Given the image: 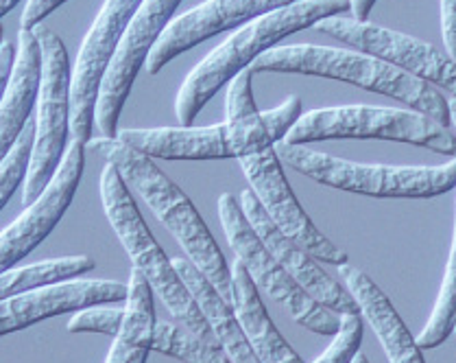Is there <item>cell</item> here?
Here are the masks:
<instances>
[{"instance_id": "6da1fadb", "label": "cell", "mask_w": 456, "mask_h": 363, "mask_svg": "<svg viewBox=\"0 0 456 363\" xmlns=\"http://www.w3.org/2000/svg\"><path fill=\"white\" fill-rule=\"evenodd\" d=\"M86 147L118 169L125 184L138 193L140 200L151 208L159 224L182 245L186 259L232 304V268L227 265L210 227L206 226L186 193L153 162V158L127 147L118 138H92Z\"/></svg>"}, {"instance_id": "7a4b0ae2", "label": "cell", "mask_w": 456, "mask_h": 363, "mask_svg": "<svg viewBox=\"0 0 456 363\" xmlns=\"http://www.w3.org/2000/svg\"><path fill=\"white\" fill-rule=\"evenodd\" d=\"M349 9V0H302L242 24L239 31L199 62L179 88L175 114L182 128H191L223 86L249 69L266 51L278 46L284 37L313 29L323 18L343 16Z\"/></svg>"}, {"instance_id": "3957f363", "label": "cell", "mask_w": 456, "mask_h": 363, "mask_svg": "<svg viewBox=\"0 0 456 363\" xmlns=\"http://www.w3.org/2000/svg\"><path fill=\"white\" fill-rule=\"evenodd\" d=\"M249 70L254 75H258V72H289V75L326 77V79L346 81V84L358 86V88L391 96V99L409 105L415 112L433 119L441 128H452L450 125L448 99L439 90L409 75V72L361 51L317 45L275 46L266 51L265 55H260L249 66Z\"/></svg>"}, {"instance_id": "277c9868", "label": "cell", "mask_w": 456, "mask_h": 363, "mask_svg": "<svg viewBox=\"0 0 456 363\" xmlns=\"http://www.w3.org/2000/svg\"><path fill=\"white\" fill-rule=\"evenodd\" d=\"M304 114L299 96H289L275 110H254L225 116L210 128L118 129L120 143L149 158L159 160H227L245 158L282 143Z\"/></svg>"}, {"instance_id": "5b68a950", "label": "cell", "mask_w": 456, "mask_h": 363, "mask_svg": "<svg viewBox=\"0 0 456 363\" xmlns=\"http://www.w3.org/2000/svg\"><path fill=\"white\" fill-rule=\"evenodd\" d=\"M101 202L134 268L147 278L153 293L167 307L175 322L197 335L199 340L218 346L206 318L199 311L195 298L182 283L177 269L173 268V259H168L167 252L155 241L142 212L131 197L129 186L114 164H108L101 173Z\"/></svg>"}, {"instance_id": "8992f818", "label": "cell", "mask_w": 456, "mask_h": 363, "mask_svg": "<svg viewBox=\"0 0 456 363\" xmlns=\"http://www.w3.org/2000/svg\"><path fill=\"white\" fill-rule=\"evenodd\" d=\"M275 153L293 171L310 180L356 195L380 200H421L436 197L456 188V158L441 167H385V164H358L314 152L305 144H275Z\"/></svg>"}, {"instance_id": "52a82bcc", "label": "cell", "mask_w": 456, "mask_h": 363, "mask_svg": "<svg viewBox=\"0 0 456 363\" xmlns=\"http://www.w3.org/2000/svg\"><path fill=\"white\" fill-rule=\"evenodd\" d=\"M346 138L406 143L456 158V136L448 128H441L433 119L415 110L378 105H338L305 112L289 129L282 143L310 144Z\"/></svg>"}, {"instance_id": "ba28073f", "label": "cell", "mask_w": 456, "mask_h": 363, "mask_svg": "<svg viewBox=\"0 0 456 363\" xmlns=\"http://www.w3.org/2000/svg\"><path fill=\"white\" fill-rule=\"evenodd\" d=\"M42 51V77L37 92L36 140L22 184V204L31 206L55 177L70 144L72 66L66 45L53 29H33Z\"/></svg>"}, {"instance_id": "9c48e42d", "label": "cell", "mask_w": 456, "mask_h": 363, "mask_svg": "<svg viewBox=\"0 0 456 363\" xmlns=\"http://www.w3.org/2000/svg\"><path fill=\"white\" fill-rule=\"evenodd\" d=\"M218 219H221L223 232H225L227 245L234 252L236 260H240L242 268L251 276L256 287L262 289L271 300L282 304L286 313L305 331L323 337L337 335L341 318L330 309L322 307L317 300L310 298L290 278V274L266 250V245L262 243L254 227L247 221L239 204V197H234L232 193H223L218 197Z\"/></svg>"}, {"instance_id": "30bf717a", "label": "cell", "mask_w": 456, "mask_h": 363, "mask_svg": "<svg viewBox=\"0 0 456 363\" xmlns=\"http://www.w3.org/2000/svg\"><path fill=\"white\" fill-rule=\"evenodd\" d=\"M313 29L409 72L436 90L450 92L456 99V62L448 53L439 51L428 42L380 27V24L358 22L343 16L323 18Z\"/></svg>"}, {"instance_id": "8fae6325", "label": "cell", "mask_w": 456, "mask_h": 363, "mask_svg": "<svg viewBox=\"0 0 456 363\" xmlns=\"http://www.w3.org/2000/svg\"><path fill=\"white\" fill-rule=\"evenodd\" d=\"M142 0H105L72 66L70 140L87 144L94 132V112L101 81L108 72L120 40Z\"/></svg>"}, {"instance_id": "7c38bea8", "label": "cell", "mask_w": 456, "mask_h": 363, "mask_svg": "<svg viewBox=\"0 0 456 363\" xmlns=\"http://www.w3.org/2000/svg\"><path fill=\"white\" fill-rule=\"evenodd\" d=\"M179 4L182 0H142L135 16L131 18L118 51L101 81L94 112V125L101 129V136H118V119L134 88L135 77L147 64L162 33L173 22Z\"/></svg>"}, {"instance_id": "4fadbf2b", "label": "cell", "mask_w": 456, "mask_h": 363, "mask_svg": "<svg viewBox=\"0 0 456 363\" xmlns=\"http://www.w3.org/2000/svg\"><path fill=\"white\" fill-rule=\"evenodd\" d=\"M239 162L247 182H249V188L258 197L260 206L289 239H293L310 256L323 260V263L337 265V268L349 263L346 252L337 248L326 235H322V230L305 215L304 206L299 204L293 188L286 180L282 160L275 153V147L240 158Z\"/></svg>"}, {"instance_id": "5bb4252c", "label": "cell", "mask_w": 456, "mask_h": 363, "mask_svg": "<svg viewBox=\"0 0 456 363\" xmlns=\"http://www.w3.org/2000/svg\"><path fill=\"white\" fill-rule=\"evenodd\" d=\"M84 169L86 144L70 140L66 156L46 191L31 206L24 208V212L13 224L0 232V274L16 268L55 230V226L60 224L75 200V193L84 177Z\"/></svg>"}, {"instance_id": "9a60e30c", "label": "cell", "mask_w": 456, "mask_h": 363, "mask_svg": "<svg viewBox=\"0 0 456 363\" xmlns=\"http://www.w3.org/2000/svg\"><path fill=\"white\" fill-rule=\"evenodd\" d=\"M293 3H302V0H206L168 24L158 45L153 46L144 69L155 77L164 66L171 64L175 57L191 51L201 42Z\"/></svg>"}, {"instance_id": "2e32d148", "label": "cell", "mask_w": 456, "mask_h": 363, "mask_svg": "<svg viewBox=\"0 0 456 363\" xmlns=\"http://www.w3.org/2000/svg\"><path fill=\"white\" fill-rule=\"evenodd\" d=\"M239 204L245 212L247 221L256 230L258 239L266 245V250L275 256L280 265L290 274V278L304 289L305 293L313 300H317L322 307L330 309L337 316H361V309H358L356 300L352 298V293L346 287L337 283L328 272H323L319 268L317 259L310 256L302 245L295 243L293 239L284 235L273 221L269 219V215L265 212V208L260 206L258 197L254 195L251 188H245L239 197Z\"/></svg>"}, {"instance_id": "e0dca14e", "label": "cell", "mask_w": 456, "mask_h": 363, "mask_svg": "<svg viewBox=\"0 0 456 363\" xmlns=\"http://www.w3.org/2000/svg\"><path fill=\"white\" fill-rule=\"evenodd\" d=\"M127 285L116 280H66L0 302V337L64 313L101 304H125Z\"/></svg>"}, {"instance_id": "ac0fdd59", "label": "cell", "mask_w": 456, "mask_h": 363, "mask_svg": "<svg viewBox=\"0 0 456 363\" xmlns=\"http://www.w3.org/2000/svg\"><path fill=\"white\" fill-rule=\"evenodd\" d=\"M338 274L346 280L347 292L356 300L361 318L370 322L371 331L380 340L389 363H426L419 343L402 322L400 313L395 311L387 293L370 276L349 263L341 265Z\"/></svg>"}, {"instance_id": "d6986e66", "label": "cell", "mask_w": 456, "mask_h": 363, "mask_svg": "<svg viewBox=\"0 0 456 363\" xmlns=\"http://www.w3.org/2000/svg\"><path fill=\"white\" fill-rule=\"evenodd\" d=\"M16 62L0 99V162L9 156L22 129L31 120L42 77V51L33 29H20L16 40Z\"/></svg>"}, {"instance_id": "ffe728a7", "label": "cell", "mask_w": 456, "mask_h": 363, "mask_svg": "<svg viewBox=\"0 0 456 363\" xmlns=\"http://www.w3.org/2000/svg\"><path fill=\"white\" fill-rule=\"evenodd\" d=\"M232 268V307L239 318L247 342L254 348L260 363H304L302 357L290 348L282 333L271 319L262 302L258 287L242 268L240 260H234Z\"/></svg>"}, {"instance_id": "44dd1931", "label": "cell", "mask_w": 456, "mask_h": 363, "mask_svg": "<svg viewBox=\"0 0 456 363\" xmlns=\"http://www.w3.org/2000/svg\"><path fill=\"white\" fill-rule=\"evenodd\" d=\"M173 268L177 269L179 278L195 298L199 311L206 318L212 335L223 352L230 357L232 363H260L254 348L247 342L234 307L216 292L215 285L206 278L188 259H173Z\"/></svg>"}, {"instance_id": "7402d4cb", "label": "cell", "mask_w": 456, "mask_h": 363, "mask_svg": "<svg viewBox=\"0 0 456 363\" xmlns=\"http://www.w3.org/2000/svg\"><path fill=\"white\" fill-rule=\"evenodd\" d=\"M153 289L138 269H131L127 283L125 316L114 335L110 357L105 363H147L155 340V304Z\"/></svg>"}, {"instance_id": "603a6c76", "label": "cell", "mask_w": 456, "mask_h": 363, "mask_svg": "<svg viewBox=\"0 0 456 363\" xmlns=\"http://www.w3.org/2000/svg\"><path fill=\"white\" fill-rule=\"evenodd\" d=\"M96 268L92 256H61V259L42 260V263L27 265L20 269H9L0 274V302L13 295H20L33 289L48 287V285L66 283V280L79 278Z\"/></svg>"}, {"instance_id": "cb8c5ba5", "label": "cell", "mask_w": 456, "mask_h": 363, "mask_svg": "<svg viewBox=\"0 0 456 363\" xmlns=\"http://www.w3.org/2000/svg\"><path fill=\"white\" fill-rule=\"evenodd\" d=\"M456 324V215H454V236H452V248H450L448 265H445L444 283H441L439 295L433 313H430L428 324L424 331L415 337L419 343L421 351H433V348L441 346L450 335L454 333Z\"/></svg>"}, {"instance_id": "d4e9b609", "label": "cell", "mask_w": 456, "mask_h": 363, "mask_svg": "<svg viewBox=\"0 0 456 363\" xmlns=\"http://www.w3.org/2000/svg\"><path fill=\"white\" fill-rule=\"evenodd\" d=\"M153 351L182 363H232L221 348L199 340L177 322L155 324Z\"/></svg>"}, {"instance_id": "484cf974", "label": "cell", "mask_w": 456, "mask_h": 363, "mask_svg": "<svg viewBox=\"0 0 456 363\" xmlns=\"http://www.w3.org/2000/svg\"><path fill=\"white\" fill-rule=\"evenodd\" d=\"M33 140H36V120H28L27 128L22 129L20 138L16 140L9 156L0 162V210L7 206L13 193L24 184L27 177L28 160H31Z\"/></svg>"}, {"instance_id": "4316f807", "label": "cell", "mask_w": 456, "mask_h": 363, "mask_svg": "<svg viewBox=\"0 0 456 363\" xmlns=\"http://www.w3.org/2000/svg\"><path fill=\"white\" fill-rule=\"evenodd\" d=\"M341 326L334 340L313 363H352L354 357L361 352L362 343V318L361 316H338Z\"/></svg>"}, {"instance_id": "83f0119b", "label": "cell", "mask_w": 456, "mask_h": 363, "mask_svg": "<svg viewBox=\"0 0 456 363\" xmlns=\"http://www.w3.org/2000/svg\"><path fill=\"white\" fill-rule=\"evenodd\" d=\"M123 307H87L75 311L68 322V333H101L114 337L123 324Z\"/></svg>"}, {"instance_id": "f1b7e54d", "label": "cell", "mask_w": 456, "mask_h": 363, "mask_svg": "<svg viewBox=\"0 0 456 363\" xmlns=\"http://www.w3.org/2000/svg\"><path fill=\"white\" fill-rule=\"evenodd\" d=\"M441 36L445 53L456 62V0H441Z\"/></svg>"}, {"instance_id": "f546056e", "label": "cell", "mask_w": 456, "mask_h": 363, "mask_svg": "<svg viewBox=\"0 0 456 363\" xmlns=\"http://www.w3.org/2000/svg\"><path fill=\"white\" fill-rule=\"evenodd\" d=\"M68 0H28L20 18V29H36L48 13L60 9Z\"/></svg>"}, {"instance_id": "4dcf8cb0", "label": "cell", "mask_w": 456, "mask_h": 363, "mask_svg": "<svg viewBox=\"0 0 456 363\" xmlns=\"http://www.w3.org/2000/svg\"><path fill=\"white\" fill-rule=\"evenodd\" d=\"M16 42L3 40L0 45V99H3L4 88L9 84V77H12L13 62H16Z\"/></svg>"}, {"instance_id": "1f68e13d", "label": "cell", "mask_w": 456, "mask_h": 363, "mask_svg": "<svg viewBox=\"0 0 456 363\" xmlns=\"http://www.w3.org/2000/svg\"><path fill=\"white\" fill-rule=\"evenodd\" d=\"M378 0H349V4H352V9L349 12L354 13V21L358 22H367L371 16V9L376 7Z\"/></svg>"}, {"instance_id": "d6a6232c", "label": "cell", "mask_w": 456, "mask_h": 363, "mask_svg": "<svg viewBox=\"0 0 456 363\" xmlns=\"http://www.w3.org/2000/svg\"><path fill=\"white\" fill-rule=\"evenodd\" d=\"M22 0H0V18L3 16H7L9 12H12L13 7H16V4H20Z\"/></svg>"}, {"instance_id": "836d02e7", "label": "cell", "mask_w": 456, "mask_h": 363, "mask_svg": "<svg viewBox=\"0 0 456 363\" xmlns=\"http://www.w3.org/2000/svg\"><path fill=\"white\" fill-rule=\"evenodd\" d=\"M448 110H450V125L456 129V99L454 96L448 101Z\"/></svg>"}, {"instance_id": "e575fe53", "label": "cell", "mask_w": 456, "mask_h": 363, "mask_svg": "<svg viewBox=\"0 0 456 363\" xmlns=\"http://www.w3.org/2000/svg\"><path fill=\"white\" fill-rule=\"evenodd\" d=\"M352 363H370V359H367V357L362 355V352H358V355L352 359Z\"/></svg>"}, {"instance_id": "d590c367", "label": "cell", "mask_w": 456, "mask_h": 363, "mask_svg": "<svg viewBox=\"0 0 456 363\" xmlns=\"http://www.w3.org/2000/svg\"><path fill=\"white\" fill-rule=\"evenodd\" d=\"M3 36H4V29H3V24H0V45H3Z\"/></svg>"}, {"instance_id": "8d00e7d4", "label": "cell", "mask_w": 456, "mask_h": 363, "mask_svg": "<svg viewBox=\"0 0 456 363\" xmlns=\"http://www.w3.org/2000/svg\"><path fill=\"white\" fill-rule=\"evenodd\" d=\"M454 335H456V324H454Z\"/></svg>"}]
</instances>
